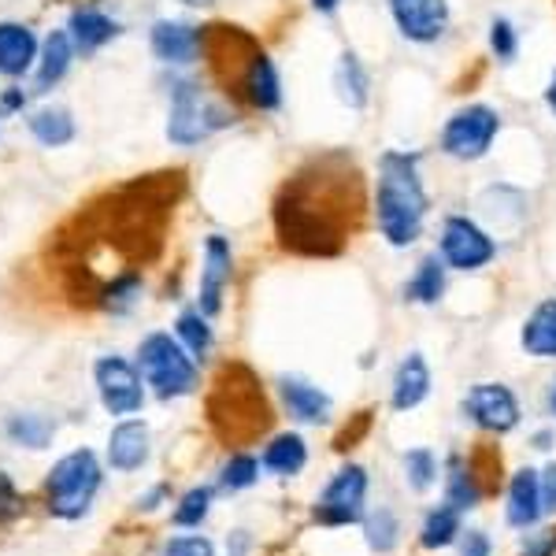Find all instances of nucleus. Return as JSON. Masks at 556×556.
<instances>
[{"label":"nucleus","instance_id":"f257e3e1","mask_svg":"<svg viewBox=\"0 0 556 556\" xmlns=\"http://www.w3.org/2000/svg\"><path fill=\"white\" fill-rule=\"evenodd\" d=\"M330 167H334V160L316 164L286 186L275 212L286 249H298L308 256H334L345 245L356 212H361V178L345 160H338V172H330Z\"/></svg>","mask_w":556,"mask_h":556},{"label":"nucleus","instance_id":"f03ea898","mask_svg":"<svg viewBox=\"0 0 556 556\" xmlns=\"http://www.w3.org/2000/svg\"><path fill=\"white\" fill-rule=\"evenodd\" d=\"M375 219L379 235L393 249H408L419 241L427 223V190L419 175L416 152H382L379 156V186H375Z\"/></svg>","mask_w":556,"mask_h":556},{"label":"nucleus","instance_id":"7ed1b4c3","mask_svg":"<svg viewBox=\"0 0 556 556\" xmlns=\"http://www.w3.org/2000/svg\"><path fill=\"white\" fill-rule=\"evenodd\" d=\"M138 367L146 386H152L160 401H175L197 390V361L178 338L152 330L146 342L138 345Z\"/></svg>","mask_w":556,"mask_h":556},{"label":"nucleus","instance_id":"20e7f679","mask_svg":"<svg viewBox=\"0 0 556 556\" xmlns=\"http://www.w3.org/2000/svg\"><path fill=\"white\" fill-rule=\"evenodd\" d=\"M101 464L89 450H75L67 456H60L49 471V513L56 519H83L93 505L97 490H101Z\"/></svg>","mask_w":556,"mask_h":556},{"label":"nucleus","instance_id":"39448f33","mask_svg":"<svg viewBox=\"0 0 556 556\" xmlns=\"http://www.w3.org/2000/svg\"><path fill=\"white\" fill-rule=\"evenodd\" d=\"M227 123H235V115L223 104H215L201 89V83H190V78L175 83L172 112H167V141H172V146L193 149V146H201L208 134L227 127Z\"/></svg>","mask_w":556,"mask_h":556},{"label":"nucleus","instance_id":"423d86ee","mask_svg":"<svg viewBox=\"0 0 556 556\" xmlns=\"http://www.w3.org/2000/svg\"><path fill=\"white\" fill-rule=\"evenodd\" d=\"M367 490H371V479L361 464H345L334 479L327 482V490L316 497V508H312V519L319 527H353L364 523L367 516Z\"/></svg>","mask_w":556,"mask_h":556},{"label":"nucleus","instance_id":"0eeeda50","mask_svg":"<svg viewBox=\"0 0 556 556\" xmlns=\"http://www.w3.org/2000/svg\"><path fill=\"white\" fill-rule=\"evenodd\" d=\"M501 130V115L490 104H468L450 115L442 127V152L453 160H482Z\"/></svg>","mask_w":556,"mask_h":556},{"label":"nucleus","instance_id":"6e6552de","mask_svg":"<svg viewBox=\"0 0 556 556\" xmlns=\"http://www.w3.org/2000/svg\"><path fill=\"white\" fill-rule=\"evenodd\" d=\"M438 256L445 260V267L453 271H482L493 256H497V241L490 230H482L479 223L468 215H450L442 223V238H438Z\"/></svg>","mask_w":556,"mask_h":556},{"label":"nucleus","instance_id":"1a4fd4ad","mask_svg":"<svg viewBox=\"0 0 556 556\" xmlns=\"http://www.w3.org/2000/svg\"><path fill=\"white\" fill-rule=\"evenodd\" d=\"M464 419H471L479 430L486 434H513L523 419V408H519V397L508 390L505 382H475L460 401Z\"/></svg>","mask_w":556,"mask_h":556},{"label":"nucleus","instance_id":"9d476101","mask_svg":"<svg viewBox=\"0 0 556 556\" xmlns=\"http://www.w3.org/2000/svg\"><path fill=\"white\" fill-rule=\"evenodd\" d=\"M93 382L101 393V405L112 416H138L146 408V386H141V371L123 356H101L93 364Z\"/></svg>","mask_w":556,"mask_h":556},{"label":"nucleus","instance_id":"9b49d317","mask_svg":"<svg viewBox=\"0 0 556 556\" xmlns=\"http://www.w3.org/2000/svg\"><path fill=\"white\" fill-rule=\"evenodd\" d=\"M390 15L401 38L434 45L450 30V0H390Z\"/></svg>","mask_w":556,"mask_h":556},{"label":"nucleus","instance_id":"f8f14e48","mask_svg":"<svg viewBox=\"0 0 556 556\" xmlns=\"http://www.w3.org/2000/svg\"><path fill=\"white\" fill-rule=\"evenodd\" d=\"M235 271V253H230V241L223 235H208L204 241V260H201V286H197V308L204 316H219L223 308V290Z\"/></svg>","mask_w":556,"mask_h":556},{"label":"nucleus","instance_id":"ddd939ff","mask_svg":"<svg viewBox=\"0 0 556 556\" xmlns=\"http://www.w3.org/2000/svg\"><path fill=\"white\" fill-rule=\"evenodd\" d=\"M149 49L160 64H193L204 49V30L178 20H160L149 30Z\"/></svg>","mask_w":556,"mask_h":556},{"label":"nucleus","instance_id":"4468645a","mask_svg":"<svg viewBox=\"0 0 556 556\" xmlns=\"http://www.w3.org/2000/svg\"><path fill=\"white\" fill-rule=\"evenodd\" d=\"M545 516L542 505V475L534 468H519L513 479H508V493H505V523L513 531H531L538 527V519Z\"/></svg>","mask_w":556,"mask_h":556},{"label":"nucleus","instance_id":"2eb2a0df","mask_svg":"<svg viewBox=\"0 0 556 556\" xmlns=\"http://www.w3.org/2000/svg\"><path fill=\"white\" fill-rule=\"evenodd\" d=\"M278 393H282V405L293 419H298V424L319 427L334 416V401H330V393L319 390V386L308 382V379L286 375V379H278Z\"/></svg>","mask_w":556,"mask_h":556},{"label":"nucleus","instance_id":"dca6fc26","mask_svg":"<svg viewBox=\"0 0 556 556\" xmlns=\"http://www.w3.org/2000/svg\"><path fill=\"white\" fill-rule=\"evenodd\" d=\"M149 427L141 424V419H123V424H115V430L108 434V464H112L119 475H130L138 468H146L149 460Z\"/></svg>","mask_w":556,"mask_h":556},{"label":"nucleus","instance_id":"f3484780","mask_svg":"<svg viewBox=\"0 0 556 556\" xmlns=\"http://www.w3.org/2000/svg\"><path fill=\"white\" fill-rule=\"evenodd\" d=\"M241 89H245V101L256 112H278L282 108V78L278 67L271 64L267 52H253L245 71H241Z\"/></svg>","mask_w":556,"mask_h":556},{"label":"nucleus","instance_id":"a211bd4d","mask_svg":"<svg viewBox=\"0 0 556 556\" xmlns=\"http://www.w3.org/2000/svg\"><path fill=\"white\" fill-rule=\"evenodd\" d=\"M430 397V364L424 361V353H408L397 364L390 382V408L393 412H412Z\"/></svg>","mask_w":556,"mask_h":556},{"label":"nucleus","instance_id":"6ab92c4d","mask_svg":"<svg viewBox=\"0 0 556 556\" xmlns=\"http://www.w3.org/2000/svg\"><path fill=\"white\" fill-rule=\"evenodd\" d=\"M38 38L26 23H0V75L23 78L38 64Z\"/></svg>","mask_w":556,"mask_h":556},{"label":"nucleus","instance_id":"aec40b11","mask_svg":"<svg viewBox=\"0 0 556 556\" xmlns=\"http://www.w3.org/2000/svg\"><path fill=\"white\" fill-rule=\"evenodd\" d=\"M67 34H71L75 52L93 56L97 49H104L108 41L119 38V23H115L112 15H104L101 8H75L67 20Z\"/></svg>","mask_w":556,"mask_h":556},{"label":"nucleus","instance_id":"412c9836","mask_svg":"<svg viewBox=\"0 0 556 556\" xmlns=\"http://www.w3.org/2000/svg\"><path fill=\"white\" fill-rule=\"evenodd\" d=\"M71 60H75L71 34L52 30L38 52V64H34V93H49L52 86H60V78L71 71Z\"/></svg>","mask_w":556,"mask_h":556},{"label":"nucleus","instance_id":"4be33fe9","mask_svg":"<svg viewBox=\"0 0 556 556\" xmlns=\"http://www.w3.org/2000/svg\"><path fill=\"white\" fill-rule=\"evenodd\" d=\"M519 345H523L527 356L556 361V298H545L531 316H527L523 330H519Z\"/></svg>","mask_w":556,"mask_h":556},{"label":"nucleus","instance_id":"5701e85b","mask_svg":"<svg viewBox=\"0 0 556 556\" xmlns=\"http://www.w3.org/2000/svg\"><path fill=\"white\" fill-rule=\"evenodd\" d=\"M26 130L38 138V146L45 149H64L75 141V115L67 112V108L60 104H45V108H34L30 115H26Z\"/></svg>","mask_w":556,"mask_h":556},{"label":"nucleus","instance_id":"b1692460","mask_svg":"<svg viewBox=\"0 0 556 556\" xmlns=\"http://www.w3.org/2000/svg\"><path fill=\"white\" fill-rule=\"evenodd\" d=\"M482 493L486 490H482L471 460H464L460 453H453L450 460H445V501H450L453 508H460V513H471V508H479Z\"/></svg>","mask_w":556,"mask_h":556},{"label":"nucleus","instance_id":"393cba45","mask_svg":"<svg viewBox=\"0 0 556 556\" xmlns=\"http://www.w3.org/2000/svg\"><path fill=\"white\" fill-rule=\"evenodd\" d=\"M464 534V513L453 508L450 501H442L438 508H430L424 516V527H419V545L427 553H438V549H450L453 542H460Z\"/></svg>","mask_w":556,"mask_h":556},{"label":"nucleus","instance_id":"a878e982","mask_svg":"<svg viewBox=\"0 0 556 556\" xmlns=\"http://www.w3.org/2000/svg\"><path fill=\"white\" fill-rule=\"evenodd\" d=\"M304 464H308V442H304L301 434H278L271 438V445L264 450L260 456V468H267L278 479H293V475L304 471Z\"/></svg>","mask_w":556,"mask_h":556},{"label":"nucleus","instance_id":"bb28decb","mask_svg":"<svg viewBox=\"0 0 556 556\" xmlns=\"http://www.w3.org/2000/svg\"><path fill=\"white\" fill-rule=\"evenodd\" d=\"M445 260L438 256V253H430L419 260V267H416V275L408 278V286H405V301L412 304H438L442 301V293H445Z\"/></svg>","mask_w":556,"mask_h":556},{"label":"nucleus","instance_id":"cd10ccee","mask_svg":"<svg viewBox=\"0 0 556 556\" xmlns=\"http://www.w3.org/2000/svg\"><path fill=\"white\" fill-rule=\"evenodd\" d=\"M334 89L349 108H364L367 101H371V78H367V67L361 64L356 52H342V60H338V75H334Z\"/></svg>","mask_w":556,"mask_h":556},{"label":"nucleus","instance_id":"c85d7f7f","mask_svg":"<svg viewBox=\"0 0 556 556\" xmlns=\"http://www.w3.org/2000/svg\"><path fill=\"white\" fill-rule=\"evenodd\" d=\"M364 542L379 556H390L401 545V519L390 505H379L371 516H364Z\"/></svg>","mask_w":556,"mask_h":556},{"label":"nucleus","instance_id":"c756f323","mask_svg":"<svg viewBox=\"0 0 556 556\" xmlns=\"http://www.w3.org/2000/svg\"><path fill=\"white\" fill-rule=\"evenodd\" d=\"M4 434L12 438L15 445H26V450H45L56 434L52 419L38 416V412H20V416H8Z\"/></svg>","mask_w":556,"mask_h":556},{"label":"nucleus","instance_id":"7c9ffc66","mask_svg":"<svg viewBox=\"0 0 556 556\" xmlns=\"http://www.w3.org/2000/svg\"><path fill=\"white\" fill-rule=\"evenodd\" d=\"M175 334L178 342H182L186 349H190L193 361H204V356L212 353V327H208V316H204L201 308H186L182 316L175 319Z\"/></svg>","mask_w":556,"mask_h":556},{"label":"nucleus","instance_id":"2f4dec72","mask_svg":"<svg viewBox=\"0 0 556 556\" xmlns=\"http://www.w3.org/2000/svg\"><path fill=\"white\" fill-rule=\"evenodd\" d=\"M401 468H405V482H408V490H416V493H427L430 486L438 482V456L427 450V445H416V450H408L405 453V460H401Z\"/></svg>","mask_w":556,"mask_h":556},{"label":"nucleus","instance_id":"473e14b6","mask_svg":"<svg viewBox=\"0 0 556 556\" xmlns=\"http://www.w3.org/2000/svg\"><path fill=\"white\" fill-rule=\"evenodd\" d=\"M260 479V460L253 453H235L219 471V490L223 493H241Z\"/></svg>","mask_w":556,"mask_h":556},{"label":"nucleus","instance_id":"72a5a7b5","mask_svg":"<svg viewBox=\"0 0 556 556\" xmlns=\"http://www.w3.org/2000/svg\"><path fill=\"white\" fill-rule=\"evenodd\" d=\"M138 298H141V275L123 271V275H115L112 282L104 286L101 304L108 312H130L134 304H138Z\"/></svg>","mask_w":556,"mask_h":556},{"label":"nucleus","instance_id":"f704fd0d","mask_svg":"<svg viewBox=\"0 0 556 556\" xmlns=\"http://www.w3.org/2000/svg\"><path fill=\"white\" fill-rule=\"evenodd\" d=\"M212 513V486H193L178 497L175 508V523L178 527H201Z\"/></svg>","mask_w":556,"mask_h":556},{"label":"nucleus","instance_id":"c9c22d12","mask_svg":"<svg viewBox=\"0 0 556 556\" xmlns=\"http://www.w3.org/2000/svg\"><path fill=\"white\" fill-rule=\"evenodd\" d=\"M490 52L501 60V64H513L516 52H519V34L505 15H497V20L490 23Z\"/></svg>","mask_w":556,"mask_h":556},{"label":"nucleus","instance_id":"e433bc0d","mask_svg":"<svg viewBox=\"0 0 556 556\" xmlns=\"http://www.w3.org/2000/svg\"><path fill=\"white\" fill-rule=\"evenodd\" d=\"M164 556H215L212 542L201 534H182V538H172L164 545Z\"/></svg>","mask_w":556,"mask_h":556},{"label":"nucleus","instance_id":"4c0bfd02","mask_svg":"<svg viewBox=\"0 0 556 556\" xmlns=\"http://www.w3.org/2000/svg\"><path fill=\"white\" fill-rule=\"evenodd\" d=\"M519 556H556V527H545V531L531 527V534L519 545Z\"/></svg>","mask_w":556,"mask_h":556},{"label":"nucleus","instance_id":"58836bf2","mask_svg":"<svg viewBox=\"0 0 556 556\" xmlns=\"http://www.w3.org/2000/svg\"><path fill=\"white\" fill-rule=\"evenodd\" d=\"M23 513V497H20V490H15V482L8 479L4 471H0V523L4 519H15Z\"/></svg>","mask_w":556,"mask_h":556},{"label":"nucleus","instance_id":"ea45409f","mask_svg":"<svg viewBox=\"0 0 556 556\" xmlns=\"http://www.w3.org/2000/svg\"><path fill=\"white\" fill-rule=\"evenodd\" d=\"M456 556H493V538L486 531H468L460 538V553Z\"/></svg>","mask_w":556,"mask_h":556},{"label":"nucleus","instance_id":"a19ab883","mask_svg":"<svg viewBox=\"0 0 556 556\" xmlns=\"http://www.w3.org/2000/svg\"><path fill=\"white\" fill-rule=\"evenodd\" d=\"M542 475V505H545V513L556 516V460L545 464V471H538Z\"/></svg>","mask_w":556,"mask_h":556},{"label":"nucleus","instance_id":"79ce46f5","mask_svg":"<svg viewBox=\"0 0 556 556\" xmlns=\"http://www.w3.org/2000/svg\"><path fill=\"white\" fill-rule=\"evenodd\" d=\"M23 104H26L23 89H4V97H0V112H20Z\"/></svg>","mask_w":556,"mask_h":556},{"label":"nucleus","instance_id":"37998d69","mask_svg":"<svg viewBox=\"0 0 556 556\" xmlns=\"http://www.w3.org/2000/svg\"><path fill=\"white\" fill-rule=\"evenodd\" d=\"M164 497H167V486H156V490H149L146 497H138V508H160Z\"/></svg>","mask_w":556,"mask_h":556},{"label":"nucleus","instance_id":"c03bdc74","mask_svg":"<svg viewBox=\"0 0 556 556\" xmlns=\"http://www.w3.org/2000/svg\"><path fill=\"white\" fill-rule=\"evenodd\" d=\"M534 450H553V430H538L534 434Z\"/></svg>","mask_w":556,"mask_h":556},{"label":"nucleus","instance_id":"a18cd8bd","mask_svg":"<svg viewBox=\"0 0 556 556\" xmlns=\"http://www.w3.org/2000/svg\"><path fill=\"white\" fill-rule=\"evenodd\" d=\"M338 4H342V0H312V8H316L319 15H330V12H338Z\"/></svg>","mask_w":556,"mask_h":556},{"label":"nucleus","instance_id":"49530a36","mask_svg":"<svg viewBox=\"0 0 556 556\" xmlns=\"http://www.w3.org/2000/svg\"><path fill=\"white\" fill-rule=\"evenodd\" d=\"M545 104H549V112L556 115V71H553V78H549V89H545Z\"/></svg>","mask_w":556,"mask_h":556},{"label":"nucleus","instance_id":"de8ad7c7","mask_svg":"<svg viewBox=\"0 0 556 556\" xmlns=\"http://www.w3.org/2000/svg\"><path fill=\"white\" fill-rule=\"evenodd\" d=\"M549 412L556 416V382H553V390H549Z\"/></svg>","mask_w":556,"mask_h":556},{"label":"nucleus","instance_id":"09e8293b","mask_svg":"<svg viewBox=\"0 0 556 556\" xmlns=\"http://www.w3.org/2000/svg\"><path fill=\"white\" fill-rule=\"evenodd\" d=\"M182 4H193V8H201V4H215V0H182Z\"/></svg>","mask_w":556,"mask_h":556}]
</instances>
